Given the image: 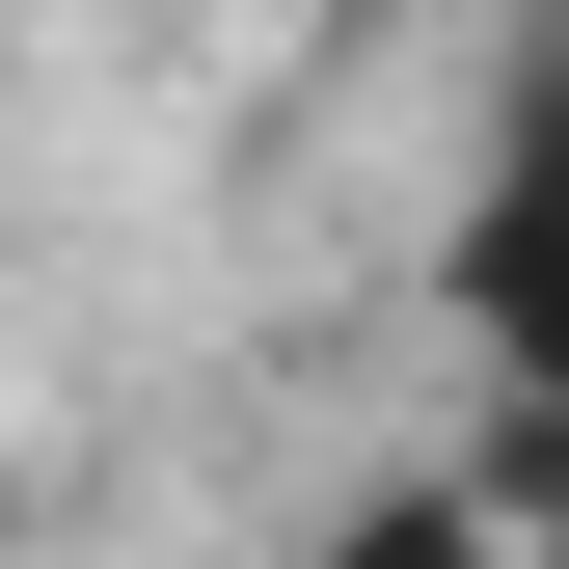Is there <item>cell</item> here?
<instances>
[{
    "mask_svg": "<svg viewBox=\"0 0 569 569\" xmlns=\"http://www.w3.org/2000/svg\"><path fill=\"white\" fill-rule=\"evenodd\" d=\"M461 326H488V380L569 435V28L516 54V109H488V190H461Z\"/></svg>",
    "mask_w": 569,
    "mask_h": 569,
    "instance_id": "6da1fadb",
    "label": "cell"
},
{
    "mask_svg": "<svg viewBox=\"0 0 569 569\" xmlns=\"http://www.w3.org/2000/svg\"><path fill=\"white\" fill-rule=\"evenodd\" d=\"M326 569H542V542H516V516H488V488H380V516H352Z\"/></svg>",
    "mask_w": 569,
    "mask_h": 569,
    "instance_id": "7a4b0ae2",
    "label": "cell"
}]
</instances>
